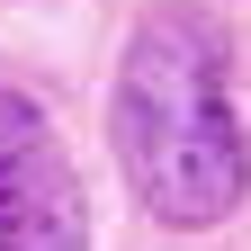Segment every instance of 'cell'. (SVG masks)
Instances as JSON below:
<instances>
[{
	"mask_svg": "<svg viewBox=\"0 0 251 251\" xmlns=\"http://www.w3.org/2000/svg\"><path fill=\"white\" fill-rule=\"evenodd\" d=\"M36 144H54V126H45V108L27 99V90H0V171H9L18 152H36Z\"/></svg>",
	"mask_w": 251,
	"mask_h": 251,
	"instance_id": "3",
	"label": "cell"
},
{
	"mask_svg": "<svg viewBox=\"0 0 251 251\" xmlns=\"http://www.w3.org/2000/svg\"><path fill=\"white\" fill-rule=\"evenodd\" d=\"M108 144L144 215L179 233L225 225L251 188V135L233 108V36L225 18L162 0L126 36L117 90H108Z\"/></svg>",
	"mask_w": 251,
	"mask_h": 251,
	"instance_id": "1",
	"label": "cell"
},
{
	"mask_svg": "<svg viewBox=\"0 0 251 251\" xmlns=\"http://www.w3.org/2000/svg\"><path fill=\"white\" fill-rule=\"evenodd\" d=\"M0 251H90V188L63 144H36L0 171Z\"/></svg>",
	"mask_w": 251,
	"mask_h": 251,
	"instance_id": "2",
	"label": "cell"
}]
</instances>
